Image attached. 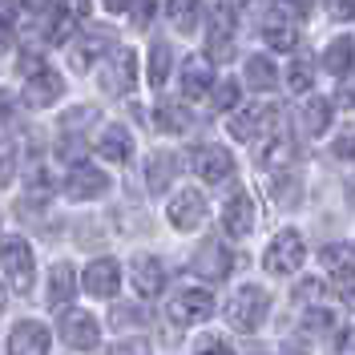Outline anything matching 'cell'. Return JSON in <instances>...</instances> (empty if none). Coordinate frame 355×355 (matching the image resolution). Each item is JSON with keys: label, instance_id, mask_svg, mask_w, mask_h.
Returning <instances> with one entry per match:
<instances>
[{"label": "cell", "instance_id": "27", "mask_svg": "<svg viewBox=\"0 0 355 355\" xmlns=\"http://www.w3.org/2000/svg\"><path fill=\"white\" fill-rule=\"evenodd\" d=\"M198 17H202V4H198V0H170V24H174L178 33L198 28Z\"/></svg>", "mask_w": 355, "mask_h": 355}, {"label": "cell", "instance_id": "39", "mask_svg": "<svg viewBox=\"0 0 355 355\" xmlns=\"http://www.w3.org/2000/svg\"><path fill=\"white\" fill-rule=\"evenodd\" d=\"M327 12L335 21H355V0H327Z\"/></svg>", "mask_w": 355, "mask_h": 355}, {"label": "cell", "instance_id": "30", "mask_svg": "<svg viewBox=\"0 0 355 355\" xmlns=\"http://www.w3.org/2000/svg\"><path fill=\"white\" fill-rule=\"evenodd\" d=\"M331 287L335 295H339V303H347V307L355 311V266H335V275H331Z\"/></svg>", "mask_w": 355, "mask_h": 355}, {"label": "cell", "instance_id": "3", "mask_svg": "<svg viewBox=\"0 0 355 355\" xmlns=\"http://www.w3.org/2000/svg\"><path fill=\"white\" fill-rule=\"evenodd\" d=\"M166 311H170V319L178 327H190V323H202V319L214 315V295L206 287H182V291H174V299L166 303Z\"/></svg>", "mask_w": 355, "mask_h": 355}, {"label": "cell", "instance_id": "17", "mask_svg": "<svg viewBox=\"0 0 355 355\" xmlns=\"http://www.w3.org/2000/svg\"><path fill=\"white\" fill-rule=\"evenodd\" d=\"M194 270L206 275V279H226V275H230V254H226V246H222L218 239L202 243L198 254H194Z\"/></svg>", "mask_w": 355, "mask_h": 355}, {"label": "cell", "instance_id": "11", "mask_svg": "<svg viewBox=\"0 0 355 355\" xmlns=\"http://www.w3.org/2000/svg\"><path fill=\"white\" fill-rule=\"evenodd\" d=\"M121 287V266L113 263V259H93L85 266V291L89 295H97V299H113Z\"/></svg>", "mask_w": 355, "mask_h": 355}, {"label": "cell", "instance_id": "53", "mask_svg": "<svg viewBox=\"0 0 355 355\" xmlns=\"http://www.w3.org/2000/svg\"><path fill=\"white\" fill-rule=\"evenodd\" d=\"M0 311H4V295H0Z\"/></svg>", "mask_w": 355, "mask_h": 355}, {"label": "cell", "instance_id": "8", "mask_svg": "<svg viewBox=\"0 0 355 355\" xmlns=\"http://www.w3.org/2000/svg\"><path fill=\"white\" fill-rule=\"evenodd\" d=\"M110 190V174L93 170V166H73V174L65 178V194L73 202H89V198H101Z\"/></svg>", "mask_w": 355, "mask_h": 355}, {"label": "cell", "instance_id": "38", "mask_svg": "<svg viewBox=\"0 0 355 355\" xmlns=\"http://www.w3.org/2000/svg\"><path fill=\"white\" fill-rule=\"evenodd\" d=\"M335 105H343V110H355V73L339 81V89H335Z\"/></svg>", "mask_w": 355, "mask_h": 355}, {"label": "cell", "instance_id": "41", "mask_svg": "<svg viewBox=\"0 0 355 355\" xmlns=\"http://www.w3.org/2000/svg\"><path fill=\"white\" fill-rule=\"evenodd\" d=\"M8 178H12V146L0 141V186H8Z\"/></svg>", "mask_w": 355, "mask_h": 355}, {"label": "cell", "instance_id": "1", "mask_svg": "<svg viewBox=\"0 0 355 355\" xmlns=\"http://www.w3.org/2000/svg\"><path fill=\"white\" fill-rule=\"evenodd\" d=\"M0 266L8 275V287L17 295H28L33 291V275H37V263H33V250L24 239H4L0 243Z\"/></svg>", "mask_w": 355, "mask_h": 355}, {"label": "cell", "instance_id": "15", "mask_svg": "<svg viewBox=\"0 0 355 355\" xmlns=\"http://www.w3.org/2000/svg\"><path fill=\"white\" fill-rule=\"evenodd\" d=\"M210 85H214V57H206V53L186 57V65H182V89H186V97H198Z\"/></svg>", "mask_w": 355, "mask_h": 355}, {"label": "cell", "instance_id": "52", "mask_svg": "<svg viewBox=\"0 0 355 355\" xmlns=\"http://www.w3.org/2000/svg\"><path fill=\"white\" fill-rule=\"evenodd\" d=\"M230 4H246V0H230Z\"/></svg>", "mask_w": 355, "mask_h": 355}, {"label": "cell", "instance_id": "19", "mask_svg": "<svg viewBox=\"0 0 355 355\" xmlns=\"http://www.w3.org/2000/svg\"><path fill=\"white\" fill-rule=\"evenodd\" d=\"M254 157H259L263 170H287V162L295 157V150H291V141L283 133H266L263 141H259V150H254Z\"/></svg>", "mask_w": 355, "mask_h": 355}, {"label": "cell", "instance_id": "36", "mask_svg": "<svg viewBox=\"0 0 355 355\" xmlns=\"http://www.w3.org/2000/svg\"><path fill=\"white\" fill-rule=\"evenodd\" d=\"M331 327V311H323V307H311L307 315H303V331H327Z\"/></svg>", "mask_w": 355, "mask_h": 355}, {"label": "cell", "instance_id": "16", "mask_svg": "<svg viewBox=\"0 0 355 355\" xmlns=\"http://www.w3.org/2000/svg\"><path fill=\"white\" fill-rule=\"evenodd\" d=\"M206 44H210V57H214V61H226V57L234 53V12L218 8V12L210 17V37H206Z\"/></svg>", "mask_w": 355, "mask_h": 355}, {"label": "cell", "instance_id": "7", "mask_svg": "<svg viewBox=\"0 0 355 355\" xmlns=\"http://www.w3.org/2000/svg\"><path fill=\"white\" fill-rule=\"evenodd\" d=\"M130 283L141 299H157L162 287H166V266L157 263L154 254H137L130 263Z\"/></svg>", "mask_w": 355, "mask_h": 355}, {"label": "cell", "instance_id": "12", "mask_svg": "<svg viewBox=\"0 0 355 355\" xmlns=\"http://www.w3.org/2000/svg\"><path fill=\"white\" fill-rule=\"evenodd\" d=\"M57 97H61V73H53V69L28 73V81H24V105L44 110V105H53Z\"/></svg>", "mask_w": 355, "mask_h": 355}, {"label": "cell", "instance_id": "51", "mask_svg": "<svg viewBox=\"0 0 355 355\" xmlns=\"http://www.w3.org/2000/svg\"><path fill=\"white\" fill-rule=\"evenodd\" d=\"M352 355H355V331H352Z\"/></svg>", "mask_w": 355, "mask_h": 355}, {"label": "cell", "instance_id": "45", "mask_svg": "<svg viewBox=\"0 0 355 355\" xmlns=\"http://www.w3.org/2000/svg\"><path fill=\"white\" fill-rule=\"evenodd\" d=\"M315 295L323 299V287H319V283H303V287L295 291V299H299V303H303V299H315Z\"/></svg>", "mask_w": 355, "mask_h": 355}, {"label": "cell", "instance_id": "49", "mask_svg": "<svg viewBox=\"0 0 355 355\" xmlns=\"http://www.w3.org/2000/svg\"><path fill=\"white\" fill-rule=\"evenodd\" d=\"M21 4H24V8H28V12H41L44 4H49V0H21Z\"/></svg>", "mask_w": 355, "mask_h": 355}, {"label": "cell", "instance_id": "35", "mask_svg": "<svg viewBox=\"0 0 355 355\" xmlns=\"http://www.w3.org/2000/svg\"><path fill=\"white\" fill-rule=\"evenodd\" d=\"M194 355H234L230 343H222V335H202L194 343Z\"/></svg>", "mask_w": 355, "mask_h": 355}, {"label": "cell", "instance_id": "5", "mask_svg": "<svg viewBox=\"0 0 355 355\" xmlns=\"http://www.w3.org/2000/svg\"><path fill=\"white\" fill-rule=\"evenodd\" d=\"M303 259H307V246H303V239H299L295 230H287V234H279V239L270 243L263 266L270 270V275H291V270H299V266H303Z\"/></svg>", "mask_w": 355, "mask_h": 355}, {"label": "cell", "instance_id": "46", "mask_svg": "<svg viewBox=\"0 0 355 355\" xmlns=\"http://www.w3.org/2000/svg\"><path fill=\"white\" fill-rule=\"evenodd\" d=\"M8 117H12V93L0 89V121H8Z\"/></svg>", "mask_w": 355, "mask_h": 355}, {"label": "cell", "instance_id": "29", "mask_svg": "<svg viewBox=\"0 0 355 355\" xmlns=\"http://www.w3.org/2000/svg\"><path fill=\"white\" fill-rule=\"evenodd\" d=\"M166 77H170V44L157 41L154 49H150V85L162 89L166 85Z\"/></svg>", "mask_w": 355, "mask_h": 355}, {"label": "cell", "instance_id": "37", "mask_svg": "<svg viewBox=\"0 0 355 355\" xmlns=\"http://www.w3.org/2000/svg\"><path fill=\"white\" fill-rule=\"evenodd\" d=\"M105 355H150V343H146V339H121V343H113Z\"/></svg>", "mask_w": 355, "mask_h": 355}, {"label": "cell", "instance_id": "20", "mask_svg": "<svg viewBox=\"0 0 355 355\" xmlns=\"http://www.w3.org/2000/svg\"><path fill=\"white\" fill-rule=\"evenodd\" d=\"M89 17V0H61V12H57V24H53V33H49V41L53 44H65L73 37V28Z\"/></svg>", "mask_w": 355, "mask_h": 355}, {"label": "cell", "instance_id": "31", "mask_svg": "<svg viewBox=\"0 0 355 355\" xmlns=\"http://www.w3.org/2000/svg\"><path fill=\"white\" fill-rule=\"evenodd\" d=\"M311 81H315V77H311V61H307V57H299V61L287 69V89H291V93H307Z\"/></svg>", "mask_w": 355, "mask_h": 355}, {"label": "cell", "instance_id": "26", "mask_svg": "<svg viewBox=\"0 0 355 355\" xmlns=\"http://www.w3.org/2000/svg\"><path fill=\"white\" fill-rule=\"evenodd\" d=\"M299 117H303V133L315 137V133H323L331 125V105H327L323 97H319V101H307V105L299 110Z\"/></svg>", "mask_w": 355, "mask_h": 355}, {"label": "cell", "instance_id": "10", "mask_svg": "<svg viewBox=\"0 0 355 355\" xmlns=\"http://www.w3.org/2000/svg\"><path fill=\"white\" fill-rule=\"evenodd\" d=\"M8 355H49V327L37 319H24L8 335Z\"/></svg>", "mask_w": 355, "mask_h": 355}, {"label": "cell", "instance_id": "9", "mask_svg": "<svg viewBox=\"0 0 355 355\" xmlns=\"http://www.w3.org/2000/svg\"><path fill=\"white\" fill-rule=\"evenodd\" d=\"M190 162H194V174L202 182H226V178L234 174V157L226 154L222 146H198Z\"/></svg>", "mask_w": 355, "mask_h": 355}, {"label": "cell", "instance_id": "6", "mask_svg": "<svg viewBox=\"0 0 355 355\" xmlns=\"http://www.w3.org/2000/svg\"><path fill=\"white\" fill-rule=\"evenodd\" d=\"M61 339L77 352H93L101 343V331H97V319L89 311H65L61 315Z\"/></svg>", "mask_w": 355, "mask_h": 355}, {"label": "cell", "instance_id": "32", "mask_svg": "<svg viewBox=\"0 0 355 355\" xmlns=\"http://www.w3.org/2000/svg\"><path fill=\"white\" fill-rule=\"evenodd\" d=\"M263 41L270 44V49H279V53H291V49L299 44V37H295V28H275V24H270L263 33Z\"/></svg>", "mask_w": 355, "mask_h": 355}, {"label": "cell", "instance_id": "43", "mask_svg": "<svg viewBox=\"0 0 355 355\" xmlns=\"http://www.w3.org/2000/svg\"><path fill=\"white\" fill-rule=\"evenodd\" d=\"M57 154L69 157V162H77V157L85 154V146H81V137H65V146H57Z\"/></svg>", "mask_w": 355, "mask_h": 355}, {"label": "cell", "instance_id": "24", "mask_svg": "<svg viewBox=\"0 0 355 355\" xmlns=\"http://www.w3.org/2000/svg\"><path fill=\"white\" fill-rule=\"evenodd\" d=\"M105 41H110V33H93V37H81V41L73 44V53H69L73 69H89V61H93V57H101V53H105Z\"/></svg>", "mask_w": 355, "mask_h": 355}, {"label": "cell", "instance_id": "48", "mask_svg": "<svg viewBox=\"0 0 355 355\" xmlns=\"http://www.w3.org/2000/svg\"><path fill=\"white\" fill-rule=\"evenodd\" d=\"M125 4H130V0H105V8H110V12H125Z\"/></svg>", "mask_w": 355, "mask_h": 355}, {"label": "cell", "instance_id": "13", "mask_svg": "<svg viewBox=\"0 0 355 355\" xmlns=\"http://www.w3.org/2000/svg\"><path fill=\"white\" fill-rule=\"evenodd\" d=\"M170 222H174L178 230H194L206 222V198H202L198 190H178L174 202H170Z\"/></svg>", "mask_w": 355, "mask_h": 355}, {"label": "cell", "instance_id": "2", "mask_svg": "<svg viewBox=\"0 0 355 355\" xmlns=\"http://www.w3.org/2000/svg\"><path fill=\"white\" fill-rule=\"evenodd\" d=\"M266 291L263 287H243L230 303H226V319H230V327H239V331H259L266 319Z\"/></svg>", "mask_w": 355, "mask_h": 355}, {"label": "cell", "instance_id": "50", "mask_svg": "<svg viewBox=\"0 0 355 355\" xmlns=\"http://www.w3.org/2000/svg\"><path fill=\"white\" fill-rule=\"evenodd\" d=\"M287 355H307V352H299V347H291V352Z\"/></svg>", "mask_w": 355, "mask_h": 355}, {"label": "cell", "instance_id": "47", "mask_svg": "<svg viewBox=\"0 0 355 355\" xmlns=\"http://www.w3.org/2000/svg\"><path fill=\"white\" fill-rule=\"evenodd\" d=\"M8 44H12V28H8V21L0 17V53H8Z\"/></svg>", "mask_w": 355, "mask_h": 355}, {"label": "cell", "instance_id": "42", "mask_svg": "<svg viewBox=\"0 0 355 355\" xmlns=\"http://www.w3.org/2000/svg\"><path fill=\"white\" fill-rule=\"evenodd\" d=\"M113 323L125 327V323H146V311H125V307H113Z\"/></svg>", "mask_w": 355, "mask_h": 355}, {"label": "cell", "instance_id": "4", "mask_svg": "<svg viewBox=\"0 0 355 355\" xmlns=\"http://www.w3.org/2000/svg\"><path fill=\"white\" fill-rule=\"evenodd\" d=\"M137 77V57L130 49H110V57L97 65V85L105 93H130Z\"/></svg>", "mask_w": 355, "mask_h": 355}, {"label": "cell", "instance_id": "14", "mask_svg": "<svg viewBox=\"0 0 355 355\" xmlns=\"http://www.w3.org/2000/svg\"><path fill=\"white\" fill-rule=\"evenodd\" d=\"M222 230L230 239H246L254 230V202L246 198V194H234V198L222 206Z\"/></svg>", "mask_w": 355, "mask_h": 355}, {"label": "cell", "instance_id": "25", "mask_svg": "<svg viewBox=\"0 0 355 355\" xmlns=\"http://www.w3.org/2000/svg\"><path fill=\"white\" fill-rule=\"evenodd\" d=\"M246 81H250V89H275L279 85V69L270 65V57H250L246 61Z\"/></svg>", "mask_w": 355, "mask_h": 355}, {"label": "cell", "instance_id": "21", "mask_svg": "<svg viewBox=\"0 0 355 355\" xmlns=\"http://www.w3.org/2000/svg\"><path fill=\"white\" fill-rule=\"evenodd\" d=\"M97 154L105 157V162H125L133 154V137L121 125H110V130L97 137Z\"/></svg>", "mask_w": 355, "mask_h": 355}, {"label": "cell", "instance_id": "28", "mask_svg": "<svg viewBox=\"0 0 355 355\" xmlns=\"http://www.w3.org/2000/svg\"><path fill=\"white\" fill-rule=\"evenodd\" d=\"M146 182H150V190H166V186H170V178H174V157L170 154H157V157H150V170H146Z\"/></svg>", "mask_w": 355, "mask_h": 355}, {"label": "cell", "instance_id": "44", "mask_svg": "<svg viewBox=\"0 0 355 355\" xmlns=\"http://www.w3.org/2000/svg\"><path fill=\"white\" fill-rule=\"evenodd\" d=\"M154 0H141V4H137V17H133V24H137V28H146V24L154 21Z\"/></svg>", "mask_w": 355, "mask_h": 355}, {"label": "cell", "instance_id": "33", "mask_svg": "<svg viewBox=\"0 0 355 355\" xmlns=\"http://www.w3.org/2000/svg\"><path fill=\"white\" fill-rule=\"evenodd\" d=\"M270 8L279 12V17H287V21H303L311 8V0H270Z\"/></svg>", "mask_w": 355, "mask_h": 355}, {"label": "cell", "instance_id": "18", "mask_svg": "<svg viewBox=\"0 0 355 355\" xmlns=\"http://www.w3.org/2000/svg\"><path fill=\"white\" fill-rule=\"evenodd\" d=\"M73 295H77V270L69 263H57L53 266V275H49V307L61 311L73 303Z\"/></svg>", "mask_w": 355, "mask_h": 355}, {"label": "cell", "instance_id": "34", "mask_svg": "<svg viewBox=\"0 0 355 355\" xmlns=\"http://www.w3.org/2000/svg\"><path fill=\"white\" fill-rule=\"evenodd\" d=\"M214 105H218V110H234V105H239V85H234L230 77H222V85L214 89Z\"/></svg>", "mask_w": 355, "mask_h": 355}, {"label": "cell", "instance_id": "23", "mask_svg": "<svg viewBox=\"0 0 355 355\" xmlns=\"http://www.w3.org/2000/svg\"><path fill=\"white\" fill-rule=\"evenodd\" d=\"M323 65L331 69V73H352L355 65V41L352 37H335L327 44V53H323Z\"/></svg>", "mask_w": 355, "mask_h": 355}, {"label": "cell", "instance_id": "40", "mask_svg": "<svg viewBox=\"0 0 355 355\" xmlns=\"http://www.w3.org/2000/svg\"><path fill=\"white\" fill-rule=\"evenodd\" d=\"M335 157H355V130H343L339 137H335Z\"/></svg>", "mask_w": 355, "mask_h": 355}, {"label": "cell", "instance_id": "22", "mask_svg": "<svg viewBox=\"0 0 355 355\" xmlns=\"http://www.w3.org/2000/svg\"><path fill=\"white\" fill-rule=\"evenodd\" d=\"M190 121H194V117H190V110H186L182 101H162L157 113H154V125L162 133H186L190 130Z\"/></svg>", "mask_w": 355, "mask_h": 355}]
</instances>
